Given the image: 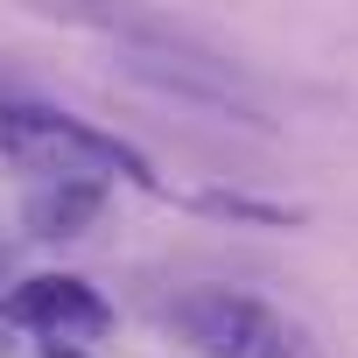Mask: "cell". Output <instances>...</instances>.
<instances>
[{
  "instance_id": "cell-7",
  "label": "cell",
  "mask_w": 358,
  "mask_h": 358,
  "mask_svg": "<svg viewBox=\"0 0 358 358\" xmlns=\"http://www.w3.org/2000/svg\"><path fill=\"white\" fill-rule=\"evenodd\" d=\"M43 358H85L78 344H64V337H43Z\"/></svg>"
},
{
  "instance_id": "cell-6",
  "label": "cell",
  "mask_w": 358,
  "mask_h": 358,
  "mask_svg": "<svg viewBox=\"0 0 358 358\" xmlns=\"http://www.w3.org/2000/svg\"><path fill=\"white\" fill-rule=\"evenodd\" d=\"M183 204H190V211H204V218L267 225V232H288V225H302V218H309L302 204H267V197H246V190H190Z\"/></svg>"
},
{
  "instance_id": "cell-2",
  "label": "cell",
  "mask_w": 358,
  "mask_h": 358,
  "mask_svg": "<svg viewBox=\"0 0 358 358\" xmlns=\"http://www.w3.org/2000/svg\"><path fill=\"white\" fill-rule=\"evenodd\" d=\"M176 330L211 358H288V330L267 302L239 288H197L176 302Z\"/></svg>"
},
{
  "instance_id": "cell-5",
  "label": "cell",
  "mask_w": 358,
  "mask_h": 358,
  "mask_svg": "<svg viewBox=\"0 0 358 358\" xmlns=\"http://www.w3.org/2000/svg\"><path fill=\"white\" fill-rule=\"evenodd\" d=\"M99 211H106L99 176H43L22 197V232L29 239H78V232L99 225Z\"/></svg>"
},
{
  "instance_id": "cell-4",
  "label": "cell",
  "mask_w": 358,
  "mask_h": 358,
  "mask_svg": "<svg viewBox=\"0 0 358 358\" xmlns=\"http://www.w3.org/2000/svg\"><path fill=\"white\" fill-rule=\"evenodd\" d=\"M36 15L50 22H71V29H99V36H120L127 50H155V57H190V64H218L183 22L155 15L148 0H29Z\"/></svg>"
},
{
  "instance_id": "cell-3",
  "label": "cell",
  "mask_w": 358,
  "mask_h": 358,
  "mask_svg": "<svg viewBox=\"0 0 358 358\" xmlns=\"http://www.w3.org/2000/svg\"><path fill=\"white\" fill-rule=\"evenodd\" d=\"M0 316L15 330H36V337H64V344H85V337H106L113 330V302L85 281V274H29L0 295Z\"/></svg>"
},
{
  "instance_id": "cell-1",
  "label": "cell",
  "mask_w": 358,
  "mask_h": 358,
  "mask_svg": "<svg viewBox=\"0 0 358 358\" xmlns=\"http://www.w3.org/2000/svg\"><path fill=\"white\" fill-rule=\"evenodd\" d=\"M0 155L36 176H99V183L120 176L134 190H162L155 162L134 141H120L64 106H43V99H0Z\"/></svg>"
}]
</instances>
